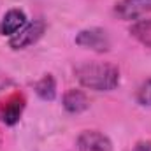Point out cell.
I'll return each instance as SVG.
<instances>
[{
  "instance_id": "obj_11",
  "label": "cell",
  "mask_w": 151,
  "mask_h": 151,
  "mask_svg": "<svg viewBox=\"0 0 151 151\" xmlns=\"http://www.w3.org/2000/svg\"><path fill=\"white\" fill-rule=\"evenodd\" d=\"M137 102L141 106H151V79L141 84V88L137 91Z\"/></svg>"
},
{
  "instance_id": "obj_8",
  "label": "cell",
  "mask_w": 151,
  "mask_h": 151,
  "mask_svg": "<svg viewBox=\"0 0 151 151\" xmlns=\"http://www.w3.org/2000/svg\"><path fill=\"white\" fill-rule=\"evenodd\" d=\"M63 107H65L67 113L79 114L84 113L90 107V102H88V97L81 90H69L63 95Z\"/></svg>"
},
{
  "instance_id": "obj_9",
  "label": "cell",
  "mask_w": 151,
  "mask_h": 151,
  "mask_svg": "<svg viewBox=\"0 0 151 151\" xmlns=\"http://www.w3.org/2000/svg\"><path fill=\"white\" fill-rule=\"evenodd\" d=\"M35 93H37L42 100H53L56 97V83H55V77L51 74H47V76H44L40 81H37Z\"/></svg>"
},
{
  "instance_id": "obj_5",
  "label": "cell",
  "mask_w": 151,
  "mask_h": 151,
  "mask_svg": "<svg viewBox=\"0 0 151 151\" xmlns=\"http://www.w3.org/2000/svg\"><path fill=\"white\" fill-rule=\"evenodd\" d=\"M77 150L79 151H111L113 144L111 141L97 132V130H86L77 137Z\"/></svg>"
},
{
  "instance_id": "obj_3",
  "label": "cell",
  "mask_w": 151,
  "mask_h": 151,
  "mask_svg": "<svg viewBox=\"0 0 151 151\" xmlns=\"http://www.w3.org/2000/svg\"><path fill=\"white\" fill-rule=\"evenodd\" d=\"M44 30H46V25H44V21H40V19L34 21V23H27L18 34H14V35L11 37L9 46H11L12 49H25V47L35 44L39 39L42 37Z\"/></svg>"
},
{
  "instance_id": "obj_7",
  "label": "cell",
  "mask_w": 151,
  "mask_h": 151,
  "mask_svg": "<svg viewBox=\"0 0 151 151\" xmlns=\"http://www.w3.org/2000/svg\"><path fill=\"white\" fill-rule=\"evenodd\" d=\"M27 25V16L23 11L19 9H11L4 19L0 21V35H7V37H12L14 34H18L23 27Z\"/></svg>"
},
{
  "instance_id": "obj_6",
  "label": "cell",
  "mask_w": 151,
  "mask_h": 151,
  "mask_svg": "<svg viewBox=\"0 0 151 151\" xmlns=\"http://www.w3.org/2000/svg\"><path fill=\"white\" fill-rule=\"evenodd\" d=\"M114 12L121 19H137L151 12V0H121L116 4Z\"/></svg>"
},
{
  "instance_id": "obj_1",
  "label": "cell",
  "mask_w": 151,
  "mask_h": 151,
  "mask_svg": "<svg viewBox=\"0 0 151 151\" xmlns=\"http://www.w3.org/2000/svg\"><path fill=\"white\" fill-rule=\"evenodd\" d=\"M77 81L95 91H111L119 83V70L113 63L104 62H84L76 67Z\"/></svg>"
},
{
  "instance_id": "obj_10",
  "label": "cell",
  "mask_w": 151,
  "mask_h": 151,
  "mask_svg": "<svg viewBox=\"0 0 151 151\" xmlns=\"http://www.w3.org/2000/svg\"><path fill=\"white\" fill-rule=\"evenodd\" d=\"M130 34L142 46L151 47V19H142V21H137L135 25H132Z\"/></svg>"
},
{
  "instance_id": "obj_4",
  "label": "cell",
  "mask_w": 151,
  "mask_h": 151,
  "mask_svg": "<svg viewBox=\"0 0 151 151\" xmlns=\"http://www.w3.org/2000/svg\"><path fill=\"white\" fill-rule=\"evenodd\" d=\"M25 109V97L21 93H12L0 102V121L12 127L19 121V116Z\"/></svg>"
},
{
  "instance_id": "obj_2",
  "label": "cell",
  "mask_w": 151,
  "mask_h": 151,
  "mask_svg": "<svg viewBox=\"0 0 151 151\" xmlns=\"http://www.w3.org/2000/svg\"><path fill=\"white\" fill-rule=\"evenodd\" d=\"M76 44L97 53H104L109 51L111 47V40L106 30L102 28H88V30H81L76 35Z\"/></svg>"
}]
</instances>
